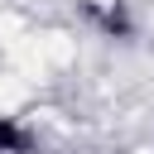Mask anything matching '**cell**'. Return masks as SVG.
<instances>
[{"instance_id": "obj_1", "label": "cell", "mask_w": 154, "mask_h": 154, "mask_svg": "<svg viewBox=\"0 0 154 154\" xmlns=\"http://www.w3.org/2000/svg\"><path fill=\"white\" fill-rule=\"evenodd\" d=\"M0 154H38V135L24 116H0Z\"/></svg>"}]
</instances>
